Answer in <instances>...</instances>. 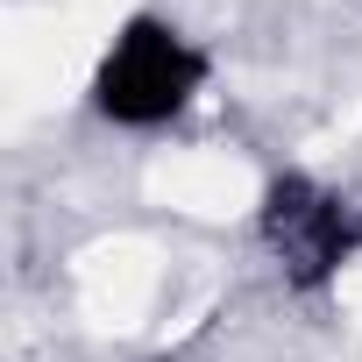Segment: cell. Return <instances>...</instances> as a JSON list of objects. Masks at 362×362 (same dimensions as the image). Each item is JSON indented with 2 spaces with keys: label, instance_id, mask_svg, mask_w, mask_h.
Here are the masks:
<instances>
[{
  "label": "cell",
  "instance_id": "cell-1",
  "mask_svg": "<svg viewBox=\"0 0 362 362\" xmlns=\"http://www.w3.org/2000/svg\"><path fill=\"white\" fill-rule=\"evenodd\" d=\"M185 86H192V57L177 50L163 29H135L114 50V64L100 78V100L121 121H156V114H170L177 100H185Z\"/></svg>",
  "mask_w": 362,
  "mask_h": 362
}]
</instances>
